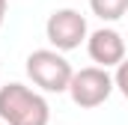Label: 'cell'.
Wrapping results in <instances>:
<instances>
[{
  "label": "cell",
  "mask_w": 128,
  "mask_h": 125,
  "mask_svg": "<svg viewBox=\"0 0 128 125\" xmlns=\"http://www.w3.org/2000/svg\"><path fill=\"white\" fill-rule=\"evenodd\" d=\"M0 122L3 125H48L51 104L45 95L12 80L0 86Z\"/></svg>",
  "instance_id": "cell-1"
},
{
  "label": "cell",
  "mask_w": 128,
  "mask_h": 125,
  "mask_svg": "<svg viewBox=\"0 0 128 125\" xmlns=\"http://www.w3.org/2000/svg\"><path fill=\"white\" fill-rule=\"evenodd\" d=\"M27 78L42 90V92H68V84L74 78V68L72 62L66 60L60 51L54 48H39L27 54Z\"/></svg>",
  "instance_id": "cell-2"
},
{
  "label": "cell",
  "mask_w": 128,
  "mask_h": 125,
  "mask_svg": "<svg viewBox=\"0 0 128 125\" xmlns=\"http://www.w3.org/2000/svg\"><path fill=\"white\" fill-rule=\"evenodd\" d=\"M45 36H48V42H51L54 51L66 54V51L80 48V45L90 39V27H86V18H84L78 9L63 6V9H54V12L48 15V21H45Z\"/></svg>",
  "instance_id": "cell-3"
},
{
  "label": "cell",
  "mask_w": 128,
  "mask_h": 125,
  "mask_svg": "<svg viewBox=\"0 0 128 125\" xmlns=\"http://www.w3.org/2000/svg\"><path fill=\"white\" fill-rule=\"evenodd\" d=\"M113 74L107 68H98V66H86V68H78L72 84H68V95L72 101L80 107V110H92L101 107L110 95H113Z\"/></svg>",
  "instance_id": "cell-4"
},
{
  "label": "cell",
  "mask_w": 128,
  "mask_h": 125,
  "mask_svg": "<svg viewBox=\"0 0 128 125\" xmlns=\"http://www.w3.org/2000/svg\"><path fill=\"white\" fill-rule=\"evenodd\" d=\"M86 54L98 68H116L125 60V39L113 27H98L86 39Z\"/></svg>",
  "instance_id": "cell-5"
},
{
  "label": "cell",
  "mask_w": 128,
  "mask_h": 125,
  "mask_svg": "<svg viewBox=\"0 0 128 125\" xmlns=\"http://www.w3.org/2000/svg\"><path fill=\"white\" fill-rule=\"evenodd\" d=\"M90 9H92L96 18L113 24V21L128 15V0H90Z\"/></svg>",
  "instance_id": "cell-6"
},
{
  "label": "cell",
  "mask_w": 128,
  "mask_h": 125,
  "mask_svg": "<svg viewBox=\"0 0 128 125\" xmlns=\"http://www.w3.org/2000/svg\"><path fill=\"white\" fill-rule=\"evenodd\" d=\"M113 86L119 90V95L128 101V57L119 66H116V72H113Z\"/></svg>",
  "instance_id": "cell-7"
},
{
  "label": "cell",
  "mask_w": 128,
  "mask_h": 125,
  "mask_svg": "<svg viewBox=\"0 0 128 125\" xmlns=\"http://www.w3.org/2000/svg\"><path fill=\"white\" fill-rule=\"evenodd\" d=\"M6 9H9V0H0V27H3V21H6Z\"/></svg>",
  "instance_id": "cell-8"
},
{
  "label": "cell",
  "mask_w": 128,
  "mask_h": 125,
  "mask_svg": "<svg viewBox=\"0 0 128 125\" xmlns=\"http://www.w3.org/2000/svg\"><path fill=\"white\" fill-rule=\"evenodd\" d=\"M0 125H3V122H0Z\"/></svg>",
  "instance_id": "cell-9"
}]
</instances>
